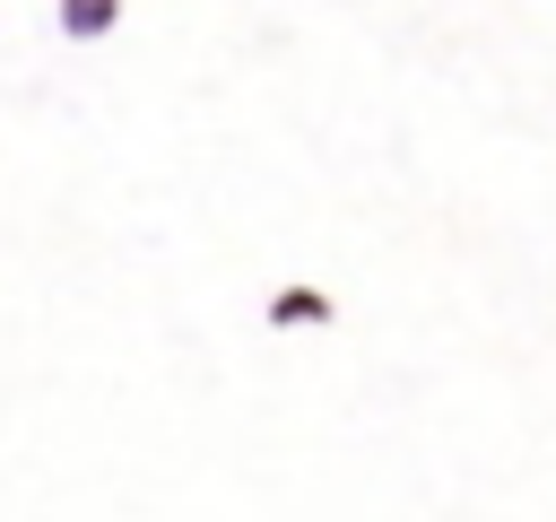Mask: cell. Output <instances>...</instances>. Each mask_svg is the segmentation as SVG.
<instances>
[{"label": "cell", "mask_w": 556, "mask_h": 522, "mask_svg": "<svg viewBox=\"0 0 556 522\" xmlns=\"http://www.w3.org/2000/svg\"><path fill=\"white\" fill-rule=\"evenodd\" d=\"M269 313H278V322H330V296H321V287H287Z\"/></svg>", "instance_id": "2"}, {"label": "cell", "mask_w": 556, "mask_h": 522, "mask_svg": "<svg viewBox=\"0 0 556 522\" xmlns=\"http://www.w3.org/2000/svg\"><path fill=\"white\" fill-rule=\"evenodd\" d=\"M113 17H122V0H61V26L70 35H104Z\"/></svg>", "instance_id": "1"}]
</instances>
